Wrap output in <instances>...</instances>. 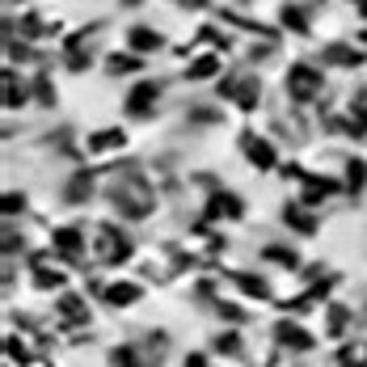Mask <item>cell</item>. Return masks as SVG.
<instances>
[{"label":"cell","instance_id":"3","mask_svg":"<svg viewBox=\"0 0 367 367\" xmlns=\"http://www.w3.org/2000/svg\"><path fill=\"white\" fill-rule=\"evenodd\" d=\"M279 342H291V346H300V351L312 346V338H308L300 325H279Z\"/></svg>","mask_w":367,"mask_h":367},{"label":"cell","instance_id":"1","mask_svg":"<svg viewBox=\"0 0 367 367\" xmlns=\"http://www.w3.org/2000/svg\"><path fill=\"white\" fill-rule=\"evenodd\" d=\"M287 85H291V93H296L300 102H308L312 89L321 85V72H312L308 64H296V68H291V77H287Z\"/></svg>","mask_w":367,"mask_h":367},{"label":"cell","instance_id":"4","mask_svg":"<svg viewBox=\"0 0 367 367\" xmlns=\"http://www.w3.org/2000/svg\"><path fill=\"white\" fill-rule=\"evenodd\" d=\"M131 46H135V51H157V46H161V38H157L152 30L135 26V30H131Z\"/></svg>","mask_w":367,"mask_h":367},{"label":"cell","instance_id":"10","mask_svg":"<svg viewBox=\"0 0 367 367\" xmlns=\"http://www.w3.org/2000/svg\"><path fill=\"white\" fill-rule=\"evenodd\" d=\"M266 258H275V262H287V266H296V254H291V249H266Z\"/></svg>","mask_w":367,"mask_h":367},{"label":"cell","instance_id":"2","mask_svg":"<svg viewBox=\"0 0 367 367\" xmlns=\"http://www.w3.org/2000/svg\"><path fill=\"white\" fill-rule=\"evenodd\" d=\"M157 85H139L135 93H131V102H127V114H148V106L157 102Z\"/></svg>","mask_w":367,"mask_h":367},{"label":"cell","instance_id":"9","mask_svg":"<svg viewBox=\"0 0 367 367\" xmlns=\"http://www.w3.org/2000/svg\"><path fill=\"white\" fill-rule=\"evenodd\" d=\"M135 68H139L135 55H114V59H110V72H135Z\"/></svg>","mask_w":367,"mask_h":367},{"label":"cell","instance_id":"12","mask_svg":"<svg viewBox=\"0 0 367 367\" xmlns=\"http://www.w3.org/2000/svg\"><path fill=\"white\" fill-rule=\"evenodd\" d=\"M190 367H203V355H190Z\"/></svg>","mask_w":367,"mask_h":367},{"label":"cell","instance_id":"11","mask_svg":"<svg viewBox=\"0 0 367 367\" xmlns=\"http://www.w3.org/2000/svg\"><path fill=\"white\" fill-rule=\"evenodd\" d=\"M211 68H215V59H199V68H190V77H207Z\"/></svg>","mask_w":367,"mask_h":367},{"label":"cell","instance_id":"13","mask_svg":"<svg viewBox=\"0 0 367 367\" xmlns=\"http://www.w3.org/2000/svg\"><path fill=\"white\" fill-rule=\"evenodd\" d=\"M359 9H363V13H367V0H359Z\"/></svg>","mask_w":367,"mask_h":367},{"label":"cell","instance_id":"8","mask_svg":"<svg viewBox=\"0 0 367 367\" xmlns=\"http://www.w3.org/2000/svg\"><path fill=\"white\" fill-rule=\"evenodd\" d=\"M81 194H89V178H85V174L72 178V186H68V203H81Z\"/></svg>","mask_w":367,"mask_h":367},{"label":"cell","instance_id":"6","mask_svg":"<svg viewBox=\"0 0 367 367\" xmlns=\"http://www.w3.org/2000/svg\"><path fill=\"white\" fill-rule=\"evenodd\" d=\"M139 296V287H131V283H118V287H110V304H131Z\"/></svg>","mask_w":367,"mask_h":367},{"label":"cell","instance_id":"5","mask_svg":"<svg viewBox=\"0 0 367 367\" xmlns=\"http://www.w3.org/2000/svg\"><path fill=\"white\" fill-rule=\"evenodd\" d=\"M55 245H59V249H64L68 258H77V254H81V241H77V228H59V232H55Z\"/></svg>","mask_w":367,"mask_h":367},{"label":"cell","instance_id":"7","mask_svg":"<svg viewBox=\"0 0 367 367\" xmlns=\"http://www.w3.org/2000/svg\"><path fill=\"white\" fill-rule=\"evenodd\" d=\"M249 157H258V161H262V169H271V165H275V152L266 148L262 139H249Z\"/></svg>","mask_w":367,"mask_h":367}]
</instances>
